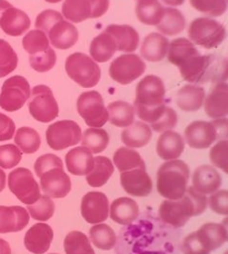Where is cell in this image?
Wrapping results in <instances>:
<instances>
[{"label": "cell", "instance_id": "1", "mask_svg": "<svg viewBox=\"0 0 228 254\" xmlns=\"http://www.w3.org/2000/svg\"><path fill=\"white\" fill-rule=\"evenodd\" d=\"M119 231L118 254H177L180 231L167 225L152 212H146Z\"/></svg>", "mask_w": 228, "mask_h": 254}, {"label": "cell", "instance_id": "2", "mask_svg": "<svg viewBox=\"0 0 228 254\" xmlns=\"http://www.w3.org/2000/svg\"><path fill=\"white\" fill-rule=\"evenodd\" d=\"M166 88L161 77L148 75L137 84L134 103L135 113L141 122L153 125L166 111Z\"/></svg>", "mask_w": 228, "mask_h": 254}, {"label": "cell", "instance_id": "3", "mask_svg": "<svg viewBox=\"0 0 228 254\" xmlns=\"http://www.w3.org/2000/svg\"><path fill=\"white\" fill-rule=\"evenodd\" d=\"M206 195L193 187L187 188L184 196L178 199H165L159 206L158 216L164 223L180 229L193 216H198L207 208Z\"/></svg>", "mask_w": 228, "mask_h": 254}, {"label": "cell", "instance_id": "4", "mask_svg": "<svg viewBox=\"0 0 228 254\" xmlns=\"http://www.w3.org/2000/svg\"><path fill=\"white\" fill-rule=\"evenodd\" d=\"M189 167L184 161H166L157 172V190L166 199L184 196L189 181Z\"/></svg>", "mask_w": 228, "mask_h": 254}, {"label": "cell", "instance_id": "5", "mask_svg": "<svg viewBox=\"0 0 228 254\" xmlns=\"http://www.w3.org/2000/svg\"><path fill=\"white\" fill-rule=\"evenodd\" d=\"M226 232L221 223H205L180 243L182 254H211L225 244Z\"/></svg>", "mask_w": 228, "mask_h": 254}, {"label": "cell", "instance_id": "6", "mask_svg": "<svg viewBox=\"0 0 228 254\" xmlns=\"http://www.w3.org/2000/svg\"><path fill=\"white\" fill-rule=\"evenodd\" d=\"M226 36L224 25L211 17L196 18L188 26L190 42L205 49H214L221 46Z\"/></svg>", "mask_w": 228, "mask_h": 254}, {"label": "cell", "instance_id": "7", "mask_svg": "<svg viewBox=\"0 0 228 254\" xmlns=\"http://www.w3.org/2000/svg\"><path fill=\"white\" fill-rule=\"evenodd\" d=\"M65 69L69 78L84 88L95 87L102 77L98 63L84 53H74L68 56Z\"/></svg>", "mask_w": 228, "mask_h": 254}, {"label": "cell", "instance_id": "8", "mask_svg": "<svg viewBox=\"0 0 228 254\" xmlns=\"http://www.w3.org/2000/svg\"><path fill=\"white\" fill-rule=\"evenodd\" d=\"M28 108L33 119L40 123H50L59 114V106L53 90L46 85H37L31 89Z\"/></svg>", "mask_w": 228, "mask_h": 254}, {"label": "cell", "instance_id": "9", "mask_svg": "<svg viewBox=\"0 0 228 254\" xmlns=\"http://www.w3.org/2000/svg\"><path fill=\"white\" fill-rule=\"evenodd\" d=\"M109 8V0H65L61 15L72 24L104 16Z\"/></svg>", "mask_w": 228, "mask_h": 254}, {"label": "cell", "instance_id": "10", "mask_svg": "<svg viewBox=\"0 0 228 254\" xmlns=\"http://www.w3.org/2000/svg\"><path fill=\"white\" fill-rule=\"evenodd\" d=\"M77 112L85 123L94 128H102L108 122V111L104 98L96 90L80 94L77 99Z\"/></svg>", "mask_w": 228, "mask_h": 254}, {"label": "cell", "instance_id": "11", "mask_svg": "<svg viewBox=\"0 0 228 254\" xmlns=\"http://www.w3.org/2000/svg\"><path fill=\"white\" fill-rule=\"evenodd\" d=\"M30 85L25 77L16 75L4 80L0 92V107L6 112H17L30 97Z\"/></svg>", "mask_w": 228, "mask_h": 254}, {"label": "cell", "instance_id": "12", "mask_svg": "<svg viewBox=\"0 0 228 254\" xmlns=\"http://www.w3.org/2000/svg\"><path fill=\"white\" fill-rule=\"evenodd\" d=\"M81 128L74 121L63 120L53 123L46 130V140L54 151H62L75 146L81 140Z\"/></svg>", "mask_w": 228, "mask_h": 254}, {"label": "cell", "instance_id": "13", "mask_svg": "<svg viewBox=\"0 0 228 254\" xmlns=\"http://www.w3.org/2000/svg\"><path fill=\"white\" fill-rule=\"evenodd\" d=\"M8 187L10 192L27 205H31L40 197V188L31 171L18 167L8 175Z\"/></svg>", "mask_w": 228, "mask_h": 254}, {"label": "cell", "instance_id": "14", "mask_svg": "<svg viewBox=\"0 0 228 254\" xmlns=\"http://www.w3.org/2000/svg\"><path fill=\"white\" fill-rule=\"evenodd\" d=\"M146 64L136 54H122L114 60L109 66V76L120 85H128L144 74Z\"/></svg>", "mask_w": 228, "mask_h": 254}, {"label": "cell", "instance_id": "15", "mask_svg": "<svg viewBox=\"0 0 228 254\" xmlns=\"http://www.w3.org/2000/svg\"><path fill=\"white\" fill-rule=\"evenodd\" d=\"M39 179L43 192L52 198L66 197L71 190V180L63 171V166H54L45 171Z\"/></svg>", "mask_w": 228, "mask_h": 254}, {"label": "cell", "instance_id": "16", "mask_svg": "<svg viewBox=\"0 0 228 254\" xmlns=\"http://www.w3.org/2000/svg\"><path fill=\"white\" fill-rule=\"evenodd\" d=\"M80 212L87 223H103L109 216L108 197L102 192H88L81 199Z\"/></svg>", "mask_w": 228, "mask_h": 254}, {"label": "cell", "instance_id": "17", "mask_svg": "<svg viewBox=\"0 0 228 254\" xmlns=\"http://www.w3.org/2000/svg\"><path fill=\"white\" fill-rule=\"evenodd\" d=\"M185 143L195 149H206L216 142V130L212 122L195 121L185 128Z\"/></svg>", "mask_w": 228, "mask_h": 254}, {"label": "cell", "instance_id": "18", "mask_svg": "<svg viewBox=\"0 0 228 254\" xmlns=\"http://www.w3.org/2000/svg\"><path fill=\"white\" fill-rule=\"evenodd\" d=\"M31 20L21 9L13 7L11 3L0 13V28L8 36L17 37L24 35L30 28Z\"/></svg>", "mask_w": 228, "mask_h": 254}, {"label": "cell", "instance_id": "19", "mask_svg": "<svg viewBox=\"0 0 228 254\" xmlns=\"http://www.w3.org/2000/svg\"><path fill=\"white\" fill-rule=\"evenodd\" d=\"M120 184L131 196L145 197L153 192V181L146 170L135 169L120 173Z\"/></svg>", "mask_w": 228, "mask_h": 254}, {"label": "cell", "instance_id": "20", "mask_svg": "<svg viewBox=\"0 0 228 254\" xmlns=\"http://www.w3.org/2000/svg\"><path fill=\"white\" fill-rule=\"evenodd\" d=\"M49 43L53 47L61 51H66L74 47L79 39V31L76 26L65 18L56 22L47 33Z\"/></svg>", "mask_w": 228, "mask_h": 254}, {"label": "cell", "instance_id": "21", "mask_svg": "<svg viewBox=\"0 0 228 254\" xmlns=\"http://www.w3.org/2000/svg\"><path fill=\"white\" fill-rule=\"evenodd\" d=\"M205 113L212 120L228 116V83H217L205 97Z\"/></svg>", "mask_w": 228, "mask_h": 254}, {"label": "cell", "instance_id": "22", "mask_svg": "<svg viewBox=\"0 0 228 254\" xmlns=\"http://www.w3.org/2000/svg\"><path fill=\"white\" fill-rule=\"evenodd\" d=\"M54 240V231L48 224L37 223L25 234L24 243L27 250L34 254H44L49 250Z\"/></svg>", "mask_w": 228, "mask_h": 254}, {"label": "cell", "instance_id": "23", "mask_svg": "<svg viewBox=\"0 0 228 254\" xmlns=\"http://www.w3.org/2000/svg\"><path fill=\"white\" fill-rule=\"evenodd\" d=\"M29 213L22 206L0 205V233L20 232L29 223Z\"/></svg>", "mask_w": 228, "mask_h": 254}, {"label": "cell", "instance_id": "24", "mask_svg": "<svg viewBox=\"0 0 228 254\" xmlns=\"http://www.w3.org/2000/svg\"><path fill=\"white\" fill-rule=\"evenodd\" d=\"M223 179L216 167L212 165H200L194 171L193 187L197 192L211 195L221 189Z\"/></svg>", "mask_w": 228, "mask_h": 254}, {"label": "cell", "instance_id": "25", "mask_svg": "<svg viewBox=\"0 0 228 254\" xmlns=\"http://www.w3.org/2000/svg\"><path fill=\"white\" fill-rule=\"evenodd\" d=\"M105 31L115 40L117 52L130 54L136 52L139 46L138 31L129 25H109Z\"/></svg>", "mask_w": 228, "mask_h": 254}, {"label": "cell", "instance_id": "26", "mask_svg": "<svg viewBox=\"0 0 228 254\" xmlns=\"http://www.w3.org/2000/svg\"><path fill=\"white\" fill-rule=\"evenodd\" d=\"M184 149L185 139L177 131H164L157 139L156 153L164 161L178 160Z\"/></svg>", "mask_w": 228, "mask_h": 254}, {"label": "cell", "instance_id": "27", "mask_svg": "<svg viewBox=\"0 0 228 254\" xmlns=\"http://www.w3.org/2000/svg\"><path fill=\"white\" fill-rule=\"evenodd\" d=\"M170 42L161 33H150L140 46L141 58L149 63H159L167 56Z\"/></svg>", "mask_w": 228, "mask_h": 254}, {"label": "cell", "instance_id": "28", "mask_svg": "<svg viewBox=\"0 0 228 254\" xmlns=\"http://www.w3.org/2000/svg\"><path fill=\"white\" fill-rule=\"evenodd\" d=\"M94 160L95 157L93 156V153L84 146L70 149L65 157L68 172L77 176L89 174V172L93 170Z\"/></svg>", "mask_w": 228, "mask_h": 254}, {"label": "cell", "instance_id": "29", "mask_svg": "<svg viewBox=\"0 0 228 254\" xmlns=\"http://www.w3.org/2000/svg\"><path fill=\"white\" fill-rule=\"evenodd\" d=\"M206 93L202 86L188 84L182 86L176 96V103L181 111L197 112L204 106Z\"/></svg>", "mask_w": 228, "mask_h": 254}, {"label": "cell", "instance_id": "30", "mask_svg": "<svg viewBox=\"0 0 228 254\" xmlns=\"http://www.w3.org/2000/svg\"><path fill=\"white\" fill-rule=\"evenodd\" d=\"M111 219L120 225H128L139 216V206L133 198L119 197L109 206Z\"/></svg>", "mask_w": 228, "mask_h": 254}, {"label": "cell", "instance_id": "31", "mask_svg": "<svg viewBox=\"0 0 228 254\" xmlns=\"http://www.w3.org/2000/svg\"><path fill=\"white\" fill-rule=\"evenodd\" d=\"M153 137V130L145 122H134L121 131V140L127 147L140 148L147 145Z\"/></svg>", "mask_w": 228, "mask_h": 254}, {"label": "cell", "instance_id": "32", "mask_svg": "<svg viewBox=\"0 0 228 254\" xmlns=\"http://www.w3.org/2000/svg\"><path fill=\"white\" fill-rule=\"evenodd\" d=\"M159 33L164 36H176L185 30L186 18L179 9L174 7H166L161 21L156 26Z\"/></svg>", "mask_w": 228, "mask_h": 254}, {"label": "cell", "instance_id": "33", "mask_svg": "<svg viewBox=\"0 0 228 254\" xmlns=\"http://www.w3.org/2000/svg\"><path fill=\"white\" fill-rule=\"evenodd\" d=\"M117 52L116 43L106 31L99 34L91 40L89 53L90 57L96 63H107L112 60Z\"/></svg>", "mask_w": 228, "mask_h": 254}, {"label": "cell", "instance_id": "34", "mask_svg": "<svg viewBox=\"0 0 228 254\" xmlns=\"http://www.w3.org/2000/svg\"><path fill=\"white\" fill-rule=\"evenodd\" d=\"M115 171V165L106 156H96L93 170L86 175V181L91 188H102L108 182Z\"/></svg>", "mask_w": 228, "mask_h": 254}, {"label": "cell", "instance_id": "35", "mask_svg": "<svg viewBox=\"0 0 228 254\" xmlns=\"http://www.w3.org/2000/svg\"><path fill=\"white\" fill-rule=\"evenodd\" d=\"M164 9L163 4L159 0H138L136 1V16L141 24L146 26H155L158 25L161 21Z\"/></svg>", "mask_w": 228, "mask_h": 254}, {"label": "cell", "instance_id": "36", "mask_svg": "<svg viewBox=\"0 0 228 254\" xmlns=\"http://www.w3.org/2000/svg\"><path fill=\"white\" fill-rule=\"evenodd\" d=\"M108 122L116 127L130 126L135 122V108L131 104L124 101L113 102L107 107Z\"/></svg>", "mask_w": 228, "mask_h": 254}, {"label": "cell", "instance_id": "37", "mask_svg": "<svg viewBox=\"0 0 228 254\" xmlns=\"http://www.w3.org/2000/svg\"><path fill=\"white\" fill-rule=\"evenodd\" d=\"M198 53V49L195 47V45L189 39L176 38L170 43L167 58L168 62L172 65L179 67L188 61L190 57H193Z\"/></svg>", "mask_w": 228, "mask_h": 254}, {"label": "cell", "instance_id": "38", "mask_svg": "<svg viewBox=\"0 0 228 254\" xmlns=\"http://www.w3.org/2000/svg\"><path fill=\"white\" fill-rule=\"evenodd\" d=\"M114 165L117 170L122 172L131 171L135 169L146 170V164L140 154L130 147H120L114 154Z\"/></svg>", "mask_w": 228, "mask_h": 254}, {"label": "cell", "instance_id": "39", "mask_svg": "<svg viewBox=\"0 0 228 254\" xmlns=\"http://www.w3.org/2000/svg\"><path fill=\"white\" fill-rule=\"evenodd\" d=\"M89 239L96 248L104 251L113 250L117 243V235L115 231L105 223L94 224L89 231Z\"/></svg>", "mask_w": 228, "mask_h": 254}, {"label": "cell", "instance_id": "40", "mask_svg": "<svg viewBox=\"0 0 228 254\" xmlns=\"http://www.w3.org/2000/svg\"><path fill=\"white\" fill-rule=\"evenodd\" d=\"M15 144L25 154H34L39 149L42 145V138L39 133L31 127H20L13 136Z\"/></svg>", "mask_w": 228, "mask_h": 254}, {"label": "cell", "instance_id": "41", "mask_svg": "<svg viewBox=\"0 0 228 254\" xmlns=\"http://www.w3.org/2000/svg\"><path fill=\"white\" fill-rule=\"evenodd\" d=\"M81 146L88 148L93 154H99L107 148L109 144V135L103 128L86 129L81 136Z\"/></svg>", "mask_w": 228, "mask_h": 254}, {"label": "cell", "instance_id": "42", "mask_svg": "<svg viewBox=\"0 0 228 254\" xmlns=\"http://www.w3.org/2000/svg\"><path fill=\"white\" fill-rule=\"evenodd\" d=\"M63 249L66 254H96L89 238L80 231H71L66 235Z\"/></svg>", "mask_w": 228, "mask_h": 254}, {"label": "cell", "instance_id": "43", "mask_svg": "<svg viewBox=\"0 0 228 254\" xmlns=\"http://www.w3.org/2000/svg\"><path fill=\"white\" fill-rule=\"evenodd\" d=\"M22 47L30 55L47 51L50 46L49 39L44 31L39 29L30 30L22 38Z\"/></svg>", "mask_w": 228, "mask_h": 254}, {"label": "cell", "instance_id": "44", "mask_svg": "<svg viewBox=\"0 0 228 254\" xmlns=\"http://www.w3.org/2000/svg\"><path fill=\"white\" fill-rule=\"evenodd\" d=\"M18 66V55L11 45L0 39V78L6 77Z\"/></svg>", "mask_w": 228, "mask_h": 254}, {"label": "cell", "instance_id": "45", "mask_svg": "<svg viewBox=\"0 0 228 254\" xmlns=\"http://www.w3.org/2000/svg\"><path fill=\"white\" fill-rule=\"evenodd\" d=\"M27 211L34 220L42 222L48 221L52 219L55 213V203L48 195H40L37 202L28 205Z\"/></svg>", "mask_w": 228, "mask_h": 254}, {"label": "cell", "instance_id": "46", "mask_svg": "<svg viewBox=\"0 0 228 254\" xmlns=\"http://www.w3.org/2000/svg\"><path fill=\"white\" fill-rule=\"evenodd\" d=\"M190 6L208 17H220L227 10V0H189Z\"/></svg>", "mask_w": 228, "mask_h": 254}, {"label": "cell", "instance_id": "47", "mask_svg": "<svg viewBox=\"0 0 228 254\" xmlns=\"http://www.w3.org/2000/svg\"><path fill=\"white\" fill-rule=\"evenodd\" d=\"M56 52L52 47H49L47 51L29 56L30 67L37 72H47L52 70L56 65Z\"/></svg>", "mask_w": 228, "mask_h": 254}, {"label": "cell", "instance_id": "48", "mask_svg": "<svg viewBox=\"0 0 228 254\" xmlns=\"http://www.w3.org/2000/svg\"><path fill=\"white\" fill-rule=\"evenodd\" d=\"M22 157V152L16 144H6L0 146V167L10 170L19 164Z\"/></svg>", "mask_w": 228, "mask_h": 254}, {"label": "cell", "instance_id": "49", "mask_svg": "<svg viewBox=\"0 0 228 254\" xmlns=\"http://www.w3.org/2000/svg\"><path fill=\"white\" fill-rule=\"evenodd\" d=\"M209 160L216 169L228 174V140H218L209 152Z\"/></svg>", "mask_w": 228, "mask_h": 254}, {"label": "cell", "instance_id": "50", "mask_svg": "<svg viewBox=\"0 0 228 254\" xmlns=\"http://www.w3.org/2000/svg\"><path fill=\"white\" fill-rule=\"evenodd\" d=\"M207 205L216 214L228 216V190H218L207 198Z\"/></svg>", "mask_w": 228, "mask_h": 254}, {"label": "cell", "instance_id": "51", "mask_svg": "<svg viewBox=\"0 0 228 254\" xmlns=\"http://www.w3.org/2000/svg\"><path fill=\"white\" fill-rule=\"evenodd\" d=\"M178 123V116L177 113L172 110L171 107L167 106L165 113L159 119L156 123L150 126L152 130L156 131V133H164V131L174 129Z\"/></svg>", "mask_w": 228, "mask_h": 254}, {"label": "cell", "instance_id": "52", "mask_svg": "<svg viewBox=\"0 0 228 254\" xmlns=\"http://www.w3.org/2000/svg\"><path fill=\"white\" fill-rule=\"evenodd\" d=\"M61 19H63V16L60 12L57 10H53V9H47V10L40 12L37 18H36L35 26L36 28L44 31L46 34L56 22Z\"/></svg>", "mask_w": 228, "mask_h": 254}, {"label": "cell", "instance_id": "53", "mask_svg": "<svg viewBox=\"0 0 228 254\" xmlns=\"http://www.w3.org/2000/svg\"><path fill=\"white\" fill-rule=\"evenodd\" d=\"M54 166H63L60 157L55 154H45V155L38 157L37 161L35 162V173L39 178L45 171L52 169Z\"/></svg>", "mask_w": 228, "mask_h": 254}, {"label": "cell", "instance_id": "54", "mask_svg": "<svg viewBox=\"0 0 228 254\" xmlns=\"http://www.w3.org/2000/svg\"><path fill=\"white\" fill-rule=\"evenodd\" d=\"M16 133V125L10 117L0 113V142L11 139Z\"/></svg>", "mask_w": 228, "mask_h": 254}, {"label": "cell", "instance_id": "55", "mask_svg": "<svg viewBox=\"0 0 228 254\" xmlns=\"http://www.w3.org/2000/svg\"><path fill=\"white\" fill-rule=\"evenodd\" d=\"M213 125L216 130V138L218 140H228V119L223 117V119L214 120Z\"/></svg>", "mask_w": 228, "mask_h": 254}, {"label": "cell", "instance_id": "56", "mask_svg": "<svg viewBox=\"0 0 228 254\" xmlns=\"http://www.w3.org/2000/svg\"><path fill=\"white\" fill-rule=\"evenodd\" d=\"M0 254H11L10 246L3 239H0Z\"/></svg>", "mask_w": 228, "mask_h": 254}, {"label": "cell", "instance_id": "57", "mask_svg": "<svg viewBox=\"0 0 228 254\" xmlns=\"http://www.w3.org/2000/svg\"><path fill=\"white\" fill-rule=\"evenodd\" d=\"M162 1L165 3V4H167L168 7L176 8V7L181 6V4L184 3L186 0H162Z\"/></svg>", "mask_w": 228, "mask_h": 254}, {"label": "cell", "instance_id": "58", "mask_svg": "<svg viewBox=\"0 0 228 254\" xmlns=\"http://www.w3.org/2000/svg\"><path fill=\"white\" fill-rule=\"evenodd\" d=\"M6 183H7L6 173H4L3 170L0 167V192H2L4 188H6Z\"/></svg>", "mask_w": 228, "mask_h": 254}, {"label": "cell", "instance_id": "59", "mask_svg": "<svg viewBox=\"0 0 228 254\" xmlns=\"http://www.w3.org/2000/svg\"><path fill=\"white\" fill-rule=\"evenodd\" d=\"M223 225V228H224L225 232H226V241L228 242V216H226L223 222L221 223Z\"/></svg>", "mask_w": 228, "mask_h": 254}, {"label": "cell", "instance_id": "60", "mask_svg": "<svg viewBox=\"0 0 228 254\" xmlns=\"http://www.w3.org/2000/svg\"><path fill=\"white\" fill-rule=\"evenodd\" d=\"M8 4L9 2L6 1V0H0V13H1V11L8 6Z\"/></svg>", "mask_w": 228, "mask_h": 254}, {"label": "cell", "instance_id": "61", "mask_svg": "<svg viewBox=\"0 0 228 254\" xmlns=\"http://www.w3.org/2000/svg\"><path fill=\"white\" fill-rule=\"evenodd\" d=\"M45 1H47L49 3H58V2L62 1V0H45Z\"/></svg>", "mask_w": 228, "mask_h": 254}, {"label": "cell", "instance_id": "62", "mask_svg": "<svg viewBox=\"0 0 228 254\" xmlns=\"http://www.w3.org/2000/svg\"><path fill=\"white\" fill-rule=\"evenodd\" d=\"M224 254H228V250H227V251H225V252H224Z\"/></svg>", "mask_w": 228, "mask_h": 254}, {"label": "cell", "instance_id": "63", "mask_svg": "<svg viewBox=\"0 0 228 254\" xmlns=\"http://www.w3.org/2000/svg\"><path fill=\"white\" fill-rule=\"evenodd\" d=\"M50 254H58V253H50Z\"/></svg>", "mask_w": 228, "mask_h": 254}, {"label": "cell", "instance_id": "64", "mask_svg": "<svg viewBox=\"0 0 228 254\" xmlns=\"http://www.w3.org/2000/svg\"><path fill=\"white\" fill-rule=\"evenodd\" d=\"M136 1H138V0H136Z\"/></svg>", "mask_w": 228, "mask_h": 254}]
</instances>
